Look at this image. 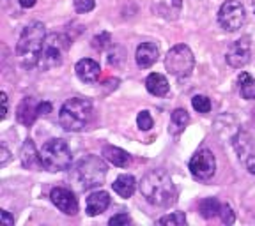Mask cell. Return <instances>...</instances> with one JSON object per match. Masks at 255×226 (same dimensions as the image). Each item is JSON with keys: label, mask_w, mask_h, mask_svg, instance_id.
Listing matches in <instances>:
<instances>
[{"label": "cell", "mask_w": 255, "mask_h": 226, "mask_svg": "<svg viewBox=\"0 0 255 226\" xmlns=\"http://www.w3.org/2000/svg\"><path fill=\"white\" fill-rule=\"evenodd\" d=\"M140 193L151 205L170 207L177 202L174 180L165 170H151L140 180Z\"/></svg>", "instance_id": "obj_1"}, {"label": "cell", "mask_w": 255, "mask_h": 226, "mask_svg": "<svg viewBox=\"0 0 255 226\" xmlns=\"http://www.w3.org/2000/svg\"><path fill=\"white\" fill-rule=\"evenodd\" d=\"M44 41H46V30L41 21H32L23 28L18 44H16V55L23 68L30 69L39 64Z\"/></svg>", "instance_id": "obj_2"}, {"label": "cell", "mask_w": 255, "mask_h": 226, "mask_svg": "<svg viewBox=\"0 0 255 226\" xmlns=\"http://www.w3.org/2000/svg\"><path fill=\"white\" fill-rule=\"evenodd\" d=\"M92 120V103L84 97H71L59 111L60 126L69 133L84 131Z\"/></svg>", "instance_id": "obj_3"}, {"label": "cell", "mask_w": 255, "mask_h": 226, "mask_svg": "<svg viewBox=\"0 0 255 226\" xmlns=\"http://www.w3.org/2000/svg\"><path fill=\"white\" fill-rule=\"evenodd\" d=\"M108 166L103 159L98 157V155L91 154L85 155L75 168V182L76 186L82 191L94 189V187H100L105 182V177H107Z\"/></svg>", "instance_id": "obj_4"}, {"label": "cell", "mask_w": 255, "mask_h": 226, "mask_svg": "<svg viewBox=\"0 0 255 226\" xmlns=\"http://www.w3.org/2000/svg\"><path fill=\"white\" fill-rule=\"evenodd\" d=\"M41 155V163H43V168L48 171H64L71 166L73 161V154L69 145L64 140L60 138H52L44 143L39 151Z\"/></svg>", "instance_id": "obj_5"}, {"label": "cell", "mask_w": 255, "mask_h": 226, "mask_svg": "<svg viewBox=\"0 0 255 226\" xmlns=\"http://www.w3.org/2000/svg\"><path fill=\"white\" fill-rule=\"evenodd\" d=\"M165 68L174 78L183 81V79L190 78L193 73L195 57L186 44H175L168 50L167 57H165Z\"/></svg>", "instance_id": "obj_6"}, {"label": "cell", "mask_w": 255, "mask_h": 226, "mask_svg": "<svg viewBox=\"0 0 255 226\" xmlns=\"http://www.w3.org/2000/svg\"><path fill=\"white\" fill-rule=\"evenodd\" d=\"M71 39H69L66 34H50L44 41L43 52L39 57V66L41 69L48 71V69L59 68L64 60V55L68 52Z\"/></svg>", "instance_id": "obj_7"}, {"label": "cell", "mask_w": 255, "mask_h": 226, "mask_svg": "<svg viewBox=\"0 0 255 226\" xmlns=\"http://www.w3.org/2000/svg\"><path fill=\"white\" fill-rule=\"evenodd\" d=\"M247 20V11L245 5L239 0H225L218 11V21L223 30L236 32L238 28L243 27Z\"/></svg>", "instance_id": "obj_8"}, {"label": "cell", "mask_w": 255, "mask_h": 226, "mask_svg": "<svg viewBox=\"0 0 255 226\" xmlns=\"http://www.w3.org/2000/svg\"><path fill=\"white\" fill-rule=\"evenodd\" d=\"M190 168L191 175L199 180H209L215 177L216 173V159L215 154L207 149H202V151L195 152V155L190 159Z\"/></svg>", "instance_id": "obj_9"}, {"label": "cell", "mask_w": 255, "mask_h": 226, "mask_svg": "<svg viewBox=\"0 0 255 226\" xmlns=\"http://www.w3.org/2000/svg\"><path fill=\"white\" fill-rule=\"evenodd\" d=\"M232 145L241 164L247 168L248 173L255 175V140L252 138V135H248L247 131H239L232 138Z\"/></svg>", "instance_id": "obj_10"}, {"label": "cell", "mask_w": 255, "mask_h": 226, "mask_svg": "<svg viewBox=\"0 0 255 226\" xmlns=\"http://www.w3.org/2000/svg\"><path fill=\"white\" fill-rule=\"evenodd\" d=\"M250 57H252L250 37H241V39H238L236 43H232L231 46H229L225 59H227V64L231 68L241 69L250 62Z\"/></svg>", "instance_id": "obj_11"}, {"label": "cell", "mask_w": 255, "mask_h": 226, "mask_svg": "<svg viewBox=\"0 0 255 226\" xmlns=\"http://www.w3.org/2000/svg\"><path fill=\"white\" fill-rule=\"evenodd\" d=\"M50 200L66 216L78 214V200H76L75 193L68 187H53L52 193H50Z\"/></svg>", "instance_id": "obj_12"}, {"label": "cell", "mask_w": 255, "mask_h": 226, "mask_svg": "<svg viewBox=\"0 0 255 226\" xmlns=\"http://www.w3.org/2000/svg\"><path fill=\"white\" fill-rule=\"evenodd\" d=\"M75 71H76V76H78L84 83H94V81H98V78H100V75H101L100 64L92 59L78 60L75 66Z\"/></svg>", "instance_id": "obj_13"}, {"label": "cell", "mask_w": 255, "mask_h": 226, "mask_svg": "<svg viewBox=\"0 0 255 226\" xmlns=\"http://www.w3.org/2000/svg\"><path fill=\"white\" fill-rule=\"evenodd\" d=\"M108 205H110V195H108L107 191H96L87 198L85 212H87V216L94 218V216L103 214L108 209Z\"/></svg>", "instance_id": "obj_14"}, {"label": "cell", "mask_w": 255, "mask_h": 226, "mask_svg": "<svg viewBox=\"0 0 255 226\" xmlns=\"http://www.w3.org/2000/svg\"><path fill=\"white\" fill-rule=\"evenodd\" d=\"M20 161H21V164H23L25 168H28V170H39V168H43L41 155H39L36 145H34V142H32L30 138L25 140L23 147H21Z\"/></svg>", "instance_id": "obj_15"}, {"label": "cell", "mask_w": 255, "mask_h": 226, "mask_svg": "<svg viewBox=\"0 0 255 226\" xmlns=\"http://www.w3.org/2000/svg\"><path fill=\"white\" fill-rule=\"evenodd\" d=\"M158 57H159V50L154 43H142L136 48L135 60H136V64H138V68H142V69L151 68L152 64L158 60Z\"/></svg>", "instance_id": "obj_16"}, {"label": "cell", "mask_w": 255, "mask_h": 226, "mask_svg": "<svg viewBox=\"0 0 255 226\" xmlns=\"http://www.w3.org/2000/svg\"><path fill=\"white\" fill-rule=\"evenodd\" d=\"M145 88H147L149 94L156 95V97H163L170 90V85H168V79L159 73H151V75L145 78Z\"/></svg>", "instance_id": "obj_17"}, {"label": "cell", "mask_w": 255, "mask_h": 226, "mask_svg": "<svg viewBox=\"0 0 255 226\" xmlns=\"http://www.w3.org/2000/svg\"><path fill=\"white\" fill-rule=\"evenodd\" d=\"M18 120H20L23 126H32L34 120L37 119V103H34L32 97H25L21 101V104L18 106V113H16Z\"/></svg>", "instance_id": "obj_18"}, {"label": "cell", "mask_w": 255, "mask_h": 226, "mask_svg": "<svg viewBox=\"0 0 255 226\" xmlns=\"http://www.w3.org/2000/svg\"><path fill=\"white\" fill-rule=\"evenodd\" d=\"M103 155L107 159L108 163H112L114 166H119V168H126L131 161V155L128 154L126 151L119 147H114V145H107L103 149Z\"/></svg>", "instance_id": "obj_19"}, {"label": "cell", "mask_w": 255, "mask_h": 226, "mask_svg": "<svg viewBox=\"0 0 255 226\" xmlns=\"http://www.w3.org/2000/svg\"><path fill=\"white\" fill-rule=\"evenodd\" d=\"M112 187H114V191H116L121 198H131L136 189V180L133 179L131 175L124 173L117 177L116 182L112 184Z\"/></svg>", "instance_id": "obj_20"}, {"label": "cell", "mask_w": 255, "mask_h": 226, "mask_svg": "<svg viewBox=\"0 0 255 226\" xmlns=\"http://www.w3.org/2000/svg\"><path fill=\"white\" fill-rule=\"evenodd\" d=\"M238 81H239V92H241V95H243L245 99L248 101L255 99V79L248 73H241Z\"/></svg>", "instance_id": "obj_21"}, {"label": "cell", "mask_w": 255, "mask_h": 226, "mask_svg": "<svg viewBox=\"0 0 255 226\" xmlns=\"http://www.w3.org/2000/svg\"><path fill=\"white\" fill-rule=\"evenodd\" d=\"M220 202L216 198H204L202 202L199 203V212L204 219H211L215 216H220Z\"/></svg>", "instance_id": "obj_22"}, {"label": "cell", "mask_w": 255, "mask_h": 226, "mask_svg": "<svg viewBox=\"0 0 255 226\" xmlns=\"http://www.w3.org/2000/svg\"><path fill=\"white\" fill-rule=\"evenodd\" d=\"M172 124H174V127H177V129H184V127L190 124V115H188V111L183 110V108H177V110L172 111Z\"/></svg>", "instance_id": "obj_23"}, {"label": "cell", "mask_w": 255, "mask_h": 226, "mask_svg": "<svg viewBox=\"0 0 255 226\" xmlns=\"http://www.w3.org/2000/svg\"><path fill=\"white\" fill-rule=\"evenodd\" d=\"M191 106H193L195 111H199V113H209L211 111V99L206 97V95H195L191 99Z\"/></svg>", "instance_id": "obj_24"}, {"label": "cell", "mask_w": 255, "mask_h": 226, "mask_svg": "<svg viewBox=\"0 0 255 226\" xmlns=\"http://www.w3.org/2000/svg\"><path fill=\"white\" fill-rule=\"evenodd\" d=\"M159 225H168V226H183L186 225V216L183 212H174V214L163 216L159 219Z\"/></svg>", "instance_id": "obj_25"}, {"label": "cell", "mask_w": 255, "mask_h": 226, "mask_svg": "<svg viewBox=\"0 0 255 226\" xmlns=\"http://www.w3.org/2000/svg\"><path fill=\"white\" fill-rule=\"evenodd\" d=\"M110 44H112V36L108 32H101L100 36H96L94 39H92V48H94V50H100V52L107 50Z\"/></svg>", "instance_id": "obj_26"}, {"label": "cell", "mask_w": 255, "mask_h": 226, "mask_svg": "<svg viewBox=\"0 0 255 226\" xmlns=\"http://www.w3.org/2000/svg\"><path fill=\"white\" fill-rule=\"evenodd\" d=\"M152 124H154V120H152L151 113L147 110L140 111L138 117H136V126H138L140 131H149L152 127Z\"/></svg>", "instance_id": "obj_27"}, {"label": "cell", "mask_w": 255, "mask_h": 226, "mask_svg": "<svg viewBox=\"0 0 255 226\" xmlns=\"http://www.w3.org/2000/svg\"><path fill=\"white\" fill-rule=\"evenodd\" d=\"M73 5H75V11L80 14H85V12H91L94 9L96 2L94 0H73Z\"/></svg>", "instance_id": "obj_28"}, {"label": "cell", "mask_w": 255, "mask_h": 226, "mask_svg": "<svg viewBox=\"0 0 255 226\" xmlns=\"http://www.w3.org/2000/svg\"><path fill=\"white\" fill-rule=\"evenodd\" d=\"M220 218H222V221L225 223V225H232V223H234L236 216L229 203H223L222 205V209H220Z\"/></svg>", "instance_id": "obj_29"}, {"label": "cell", "mask_w": 255, "mask_h": 226, "mask_svg": "<svg viewBox=\"0 0 255 226\" xmlns=\"http://www.w3.org/2000/svg\"><path fill=\"white\" fill-rule=\"evenodd\" d=\"M131 223V218L128 214H124V212H121V214L114 216V218L108 221V225L110 226H123V225H129Z\"/></svg>", "instance_id": "obj_30"}, {"label": "cell", "mask_w": 255, "mask_h": 226, "mask_svg": "<svg viewBox=\"0 0 255 226\" xmlns=\"http://www.w3.org/2000/svg\"><path fill=\"white\" fill-rule=\"evenodd\" d=\"M48 113H52V103H48V101H43V103H37V115H48Z\"/></svg>", "instance_id": "obj_31"}, {"label": "cell", "mask_w": 255, "mask_h": 226, "mask_svg": "<svg viewBox=\"0 0 255 226\" xmlns=\"http://www.w3.org/2000/svg\"><path fill=\"white\" fill-rule=\"evenodd\" d=\"M0 221H2V225H5V226L14 225V218H11V214H9L7 211H0Z\"/></svg>", "instance_id": "obj_32"}, {"label": "cell", "mask_w": 255, "mask_h": 226, "mask_svg": "<svg viewBox=\"0 0 255 226\" xmlns=\"http://www.w3.org/2000/svg\"><path fill=\"white\" fill-rule=\"evenodd\" d=\"M0 99H2V106H4V110H2V120L7 117V111H9V101H7V94L5 92H2L0 94Z\"/></svg>", "instance_id": "obj_33"}, {"label": "cell", "mask_w": 255, "mask_h": 226, "mask_svg": "<svg viewBox=\"0 0 255 226\" xmlns=\"http://www.w3.org/2000/svg\"><path fill=\"white\" fill-rule=\"evenodd\" d=\"M9 161V151L7 147H5L4 143H2V159H0V166H5Z\"/></svg>", "instance_id": "obj_34"}, {"label": "cell", "mask_w": 255, "mask_h": 226, "mask_svg": "<svg viewBox=\"0 0 255 226\" xmlns=\"http://www.w3.org/2000/svg\"><path fill=\"white\" fill-rule=\"evenodd\" d=\"M18 2H20V5L23 9H30L36 5V0H18Z\"/></svg>", "instance_id": "obj_35"}]
</instances>
